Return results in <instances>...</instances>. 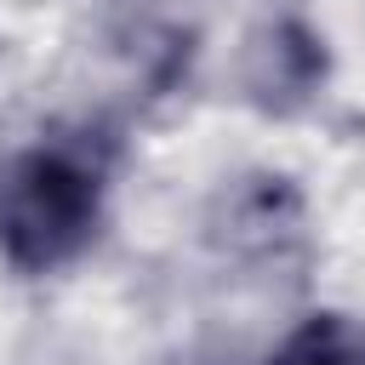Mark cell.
Instances as JSON below:
<instances>
[{
	"instance_id": "1",
	"label": "cell",
	"mask_w": 365,
	"mask_h": 365,
	"mask_svg": "<svg viewBox=\"0 0 365 365\" xmlns=\"http://www.w3.org/2000/svg\"><path fill=\"white\" fill-rule=\"evenodd\" d=\"M103 217L97 171L68 148H29L0 171V257L17 274L74 262Z\"/></svg>"
},
{
	"instance_id": "2",
	"label": "cell",
	"mask_w": 365,
	"mask_h": 365,
	"mask_svg": "<svg viewBox=\"0 0 365 365\" xmlns=\"http://www.w3.org/2000/svg\"><path fill=\"white\" fill-rule=\"evenodd\" d=\"M268 365H365V354H359L331 319H314V325H302Z\"/></svg>"
}]
</instances>
